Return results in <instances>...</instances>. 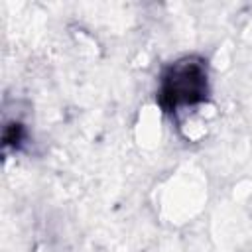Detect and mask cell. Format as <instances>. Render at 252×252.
I'll list each match as a JSON object with an SVG mask.
<instances>
[{"label": "cell", "mask_w": 252, "mask_h": 252, "mask_svg": "<svg viewBox=\"0 0 252 252\" xmlns=\"http://www.w3.org/2000/svg\"><path fill=\"white\" fill-rule=\"evenodd\" d=\"M207 65L199 57H185L175 61L161 75L158 102L165 112H173L179 106L197 104L207 98Z\"/></svg>", "instance_id": "cell-1"}]
</instances>
